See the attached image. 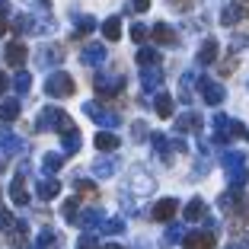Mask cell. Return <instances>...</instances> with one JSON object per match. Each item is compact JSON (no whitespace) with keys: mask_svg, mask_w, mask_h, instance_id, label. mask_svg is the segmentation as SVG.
Masks as SVG:
<instances>
[{"mask_svg":"<svg viewBox=\"0 0 249 249\" xmlns=\"http://www.w3.org/2000/svg\"><path fill=\"white\" fill-rule=\"evenodd\" d=\"M220 163H224V173H227L233 189H243L249 182V166H246V157L240 150H227V154L220 157Z\"/></svg>","mask_w":249,"mask_h":249,"instance_id":"cell-1","label":"cell"},{"mask_svg":"<svg viewBox=\"0 0 249 249\" xmlns=\"http://www.w3.org/2000/svg\"><path fill=\"white\" fill-rule=\"evenodd\" d=\"M71 124H73L71 115H67L64 109H58V106H45V109L38 112V118H36L38 131H67Z\"/></svg>","mask_w":249,"mask_h":249,"instance_id":"cell-2","label":"cell"},{"mask_svg":"<svg viewBox=\"0 0 249 249\" xmlns=\"http://www.w3.org/2000/svg\"><path fill=\"white\" fill-rule=\"evenodd\" d=\"M77 83H73L71 73L54 71L52 77H45V96H54V99H64V96H73Z\"/></svg>","mask_w":249,"mask_h":249,"instance_id":"cell-3","label":"cell"},{"mask_svg":"<svg viewBox=\"0 0 249 249\" xmlns=\"http://www.w3.org/2000/svg\"><path fill=\"white\" fill-rule=\"evenodd\" d=\"M83 112H87V115L103 128V131H112V128L122 122V115H118L115 109H106V106H99V103H87V106H83Z\"/></svg>","mask_w":249,"mask_h":249,"instance_id":"cell-4","label":"cell"},{"mask_svg":"<svg viewBox=\"0 0 249 249\" xmlns=\"http://www.w3.org/2000/svg\"><path fill=\"white\" fill-rule=\"evenodd\" d=\"M93 89L96 96H103V99H112L124 89V77H115V73H96L93 77Z\"/></svg>","mask_w":249,"mask_h":249,"instance_id":"cell-5","label":"cell"},{"mask_svg":"<svg viewBox=\"0 0 249 249\" xmlns=\"http://www.w3.org/2000/svg\"><path fill=\"white\" fill-rule=\"evenodd\" d=\"M249 16V3L246 0H230L227 7L220 10V22L224 26H236V22H243Z\"/></svg>","mask_w":249,"mask_h":249,"instance_id":"cell-6","label":"cell"},{"mask_svg":"<svg viewBox=\"0 0 249 249\" xmlns=\"http://www.w3.org/2000/svg\"><path fill=\"white\" fill-rule=\"evenodd\" d=\"M214 233L211 230H192L182 236V249H214Z\"/></svg>","mask_w":249,"mask_h":249,"instance_id":"cell-7","label":"cell"},{"mask_svg":"<svg viewBox=\"0 0 249 249\" xmlns=\"http://www.w3.org/2000/svg\"><path fill=\"white\" fill-rule=\"evenodd\" d=\"M198 87H201V99L208 106H220L224 103V87L217 80H208V77H198Z\"/></svg>","mask_w":249,"mask_h":249,"instance_id":"cell-8","label":"cell"},{"mask_svg":"<svg viewBox=\"0 0 249 249\" xmlns=\"http://www.w3.org/2000/svg\"><path fill=\"white\" fill-rule=\"evenodd\" d=\"M179 214V201L176 198H160L154 205V211H150V217L154 220H160V224H166V220H173Z\"/></svg>","mask_w":249,"mask_h":249,"instance_id":"cell-9","label":"cell"},{"mask_svg":"<svg viewBox=\"0 0 249 249\" xmlns=\"http://www.w3.org/2000/svg\"><path fill=\"white\" fill-rule=\"evenodd\" d=\"M243 201H246V198H243V189H233V185H230V189L217 198V205H220V211H224V214H233Z\"/></svg>","mask_w":249,"mask_h":249,"instance_id":"cell-10","label":"cell"},{"mask_svg":"<svg viewBox=\"0 0 249 249\" xmlns=\"http://www.w3.org/2000/svg\"><path fill=\"white\" fill-rule=\"evenodd\" d=\"M173 131H176V134L201 131V115H195V112H185V115H179L176 122H173Z\"/></svg>","mask_w":249,"mask_h":249,"instance_id":"cell-11","label":"cell"},{"mask_svg":"<svg viewBox=\"0 0 249 249\" xmlns=\"http://www.w3.org/2000/svg\"><path fill=\"white\" fill-rule=\"evenodd\" d=\"M3 58H7L10 67H16V71H19V67L26 64V58H29V52H26V45H22V42H10L7 52H3Z\"/></svg>","mask_w":249,"mask_h":249,"instance_id":"cell-12","label":"cell"},{"mask_svg":"<svg viewBox=\"0 0 249 249\" xmlns=\"http://www.w3.org/2000/svg\"><path fill=\"white\" fill-rule=\"evenodd\" d=\"M150 144H154V150H157V157H160L163 163H173V141L166 138V134H160V131H154L150 134Z\"/></svg>","mask_w":249,"mask_h":249,"instance_id":"cell-13","label":"cell"},{"mask_svg":"<svg viewBox=\"0 0 249 249\" xmlns=\"http://www.w3.org/2000/svg\"><path fill=\"white\" fill-rule=\"evenodd\" d=\"M163 83V71L160 67H144V73H141V87H144V93H157Z\"/></svg>","mask_w":249,"mask_h":249,"instance_id":"cell-14","label":"cell"},{"mask_svg":"<svg viewBox=\"0 0 249 249\" xmlns=\"http://www.w3.org/2000/svg\"><path fill=\"white\" fill-rule=\"evenodd\" d=\"M38 61H42V67H58L64 61V48L61 45H45L38 52Z\"/></svg>","mask_w":249,"mask_h":249,"instance_id":"cell-15","label":"cell"},{"mask_svg":"<svg viewBox=\"0 0 249 249\" xmlns=\"http://www.w3.org/2000/svg\"><path fill=\"white\" fill-rule=\"evenodd\" d=\"M150 38H154L157 45H176V29L166 26V22H157L154 29H150Z\"/></svg>","mask_w":249,"mask_h":249,"instance_id":"cell-16","label":"cell"},{"mask_svg":"<svg viewBox=\"0 0 249 249\" xmlns=\"http://www.w3.org/2000/svg\"><path fill=\"white\" fill-rule=\"evenodd\" d=\"M230 122H233V118L214 115V141H217V144H227V141L233 138V131H230Z\"/></svg>","mask_w":249,"mask_h":249,"instance_id":"cell-17","label":"cell"},{"mask_svg":"<svg viewBox=\"0 0 249 249\" xmlns=\"http://www.w3.org/2000/svg\"><path fill=\"white\" fill-rule=\"evenodd\" d=\"M80 61H83V64H89V67H93V64H103V61H106V48L99 42H89L87 48H83Z\"/></svg>","mask_w":249,"mask_h":249,"instance_id":"cell-18","label":"cell"},{"mask_svg":"<svg viewBox=\"0 0 249 249\" xmlns=\"http://www.w3.org/2000/svg\"><path fill=\"white\" fill-rule=\"evenodd\" d=\"M7 233H10V246L13 249H26L29 246V227H26L22 220H16V227L7 230Z\"/></svg>","mask_w":249,"mask_h":249,"instance_id":"cell-19","label":"cell"},{"mask_svg":"<svg viewBox=\"0 0 249 249\" xmlns=\"http://www.w3.org/2000/svg\"><path fill=\"white\" fill-rule=\"evenodd\" d=\"M36 195L42 198V201H52V198L61 195V182H58V179H52V176L42 179V182H38V189H36Z\"/></svg>","mask_w":249,"mask_h":249,"instance_id":"cell-20","label":"cell"},{"mask_svg":"<svg viewBox=\"0 0 249 249\" xmlns=\"http://www.w3.org/2000/svg\"><path fill=\"white\" fill-rule=\"evenodd\" d=\"M217 52H220L217 38H205V45L198 48V64H214V61H217Z\"/></svg>","mask_w":249,"mask_h":249,"instance_id":"cell-21","label":"cell"},{"mask_svg":"<svg viewBox=\"0 0 249 249\" xmlns=\"http://www.w3.org/2000/svg\"><path fill=\"white\" fill-rule=\"evenodd\" d=\"M10 198H13L19 208L29 205V192H26V179H22V176H16L13 182H10Z\"/></svg>","mask_w":249,"mask_h":249,"instance_id":"cell-22","label":"cell"},{"mask_svg":"<svg viewBox=\"0 0 249 249\" xmlns=\"http://www.w3.org/2000/svg\"><path fill=\"white\" fill-rule=\"evenodd\" d=\"M185 220H205L208 217V205L205 201H201V198H192L189 205H185Z\"/></svg>","mask_w":249,"mask_h":249,"instance_id":"cell-23","label":"cell"},{"mask_svg":"<svg viewBox=\"0 0 249 249\" xmlns=\"http://www.w3.org/2000/svg\"><path fill=\"white\" fill-rule=\"evenodd\" d=\"M61 144H64L67 154H77L80 150V131H77V124H71L67 131H61Z\"/></svg>","mask_w":249,"mask_h":249,"instance_id":"cell-24","label":"cell"},{"mask_svg":"<svg viewBox=\"0 0 249 249\" xmlns=\"http://www.w3.org/2000/svg\"><path fill=\"white\" fill-rule=\"evenodd\" d=\"M0 150H3L7 157H13V154L22 150V141L16 138V134H10V131H0Z\"/></svg>","mask_w":249,"mask_h":249,"instance_id":"cell-25","label":"cell"},{"mask_svg":"<svg viewBox=\"0 0 249 249\" xmlns=\"http://www.w3.org/2000/svg\"><path fill=\"white\" fill-rule=\"evenodd\" d=\"M115 147H118V134H112V131H96V150L112 154Z\"/></svg>","mask_w":249,"mask_h":249,"instance_id":"cell-26","label":"cell"},{"mask_svg":"<svg viewBox=\"0 0 249 249\" xmlns=\"http://www.w3.org/2000/svg\"><path fill=\"white\" fill-rule=\"evenodd\" d=\"M61 246V236L54 233L52 227H45L42 233H38V240H36V249H58Z\"/></svg>","mask_w":249,"mask_h":249,"instance_id":"cell-27","label":"cell"},{"mask_svg":"<svg viewBox=\"0 0 249 249\" xmlns=\"http://www.w3.org/2000/svg\"><path fill=\"white\" fill-rule=\"evenodd\" d=\"M19 112H22L19 99H3V103H0V118H3V122H16Z\"/></svg>","mask_w":249,"mask_h":249,"instance_id":"cell-28","label":"cell"},{"mask_svg":"<svg viewBox=\"0 0 249 249\" xmlns=\"http://www.w3.org/2000/svg\"><path fill=\"white\" fill-rule=\"evenodd\" d=\"M103 36L109 38V42L122 38V16H109V19L103 22Z\"/></svg>","mask_w":249,"mask_h":249,"instance_id":"cell-29","label":"cell"},{"mask_svg":"<svg viewBox=\"0 0 249 249\" xmlns=\"http://www.w3.org/2000/svg\"><path fill=\"white\" fill-rule=\"evenodd\" d=\"M96 230H99V233H109V236H115V233H122V230H124V220H122V217H103Z\"/></svg>","mask_w":249,"mask_h":249,"instance_id":"cell-30","label":"cell"},{"mask_svg":"<svg viewBox=\"0 0 249 249\" xmlns=\"http://www.w3.org/2000/svg\"><path fill=\"white\" fill-rule=\"evenodd\" d=\"M154 106H157V115L160 118H173V96L169 93H157Z\"/></svg>","mask_w":249,"mask_h":249,"instance_id":"cell-31","label":"cell"},{"mask_svg":"<svg viewBox=\"0 0 249 249\" xmlns=\"http://www.w3.org/2000/svg\"><path fill=\"white\" fill-rule=\"evenodd\" d=\"M99 220H103V214L96 211V208H89V211L77 214V224H80V227H87V230H96V227H99Z\"/></svg>","mask_w":249,"mask_h":249,"instance_id":"cell-32","label":"cell"},{"mask_svg":"<svg viewBox=\"0 0 249 249\" xmlns=\"http://www.w3.org/2000/svg\"><path fill=\"white\" fill-rule=\"evenodd\" d=\"M93 173L99 179H109L112 173H115V160H112V157H103V160H96L93 163Z\"/></svg>","mask_w":249,"mask_h":249,"instance_id":"cell-33","label":"cell"},{"mask_svg":"<svg viewBox=\"0 0 249 249\" xmlns=\"http://www.w3.org/2000/svg\"><path fill=\"white\" fill-rule=\"evenodd\" d=\"M61 166H64V157H61V154H45L42 157V169L48 173V176H52V173H58Z\"/></svg>","mask_w":249,"mask_h":249,"instance_id":"cell-34","label":"cell"},{"mask_svg":"<svg viewBox=\"0 0 249 249\" xmlns=\"http://www.w3.org/2000/svg\"><path fill=\"white\" fill-rule=\"evenodd\" d=\"M138 64H141V67H157V64H160V54H157V48H141V52H138Z\"/></svg>","mask_w":249,"mask_h":249,"instance_id":"cell-35","label":"cell"},{"mask_svg":"<svg viewBox=\"0 0 249 249\" xmlns=\"http://www.w3.org/2000/svg\"><path fill=\"white\" fill-rule=\"evenodd\" d=\"M61 214H64L67 224H77V214H80V201H77V198H67L64 208H61Z\"/></svg>","mask_w":249,"mask_h":249,"instance_id":"cell-36","label":"cell"},{"mask_svg":"<svg viewBox=\"0 0 249 249\" xmlns=\"http://www.w3.org/2000/svg\"><path fill=\"white\" fill-rule=\"evenodd\" d=\"M29 87H32V77H29V71H19V73L13 77V89H16L19 96H26V93H29Z\"/></svg>","mask_w":249,"mask_h":249,"instance_id":"cell-37","label":"cell"},{"mask_svg":"<svg viewBox=\"0 0 249 249\" xmlns=\"http://www.w3.org/2000/svg\"><path fill=\"white\" fill-rule=\"evenodd\" d=\"M230 217H233V227H249V201H243Z\"/></svg>","mask_w":249,"mask_h":249,"instance_id":"cell-38","label":"cell"},{"mask_svg":"<svg viewBox=\"0 0 249 249\" xmlns=\"http://www.w3.org/2000/svg\"><path fill=\"white\" fill-rule=\"evenodd\" d=\"M77 192H80V198H99V189L89 179H77Z\"/></svg>","mask_w":249,"mask_h":249,"instance_id":"cell-39","label":"cell"},{"mask_svg":"<svg viewBox=\"0 0 249 249\" xmlns=\"http://www.w3.org/2000/svg\"><path fill=\"white\" fill-rule=\"evenodd\" d=\"M93 29H96V19H93V16H80V19H77V38L87 36V32H93Z\"/></svg>","mask_w":249,"mask_h":249,"instance_id":"cell-40","label":"cell"},{"mask_svg":"<svg viewBox=\"0 0 249 249\" xmlns=\"http://www.w3.org/2000/svg\"><path fill=\"white\" fill-rule=\"evenodd\" d=\"M147 36H150V29H147L144 22H134V26H131V38H134L138 45H144V42H147Z\"/></svg>","mask_w":249,"mask_h":249,"instance_id":"cell-41","label":"cell"},{"mask_svg":"<svg viewBox=\"0 0 249 249\" xmlns=\"http://www.w3.org/2000/svg\"><path fill=\"white\" fill-rule=\"evenodd\" d=\"M13 29H16V36H19V32H32V19H29L26 13H19V16L13 19Z\"/></svg>","mask_w":249,"mask_h":249,"instance_id":"cell-42","label":"cell"},{"mask_svg":"<svg viewBox=\"0 0 249 249\" xmlns=\"http://www.w3.org/2000/svg\"><path fill=\"white\" fill-rule=\"evenodd\" d=\"M192 83H195V77H192V73H185V77H182V93H179V99H182V103H192Z\"/></svg>","mask_w":249,"mask_h":249,"instance_id":"cell-43","label":"cell"},{"mask_svg":"<svg viewBox=\"0 0 249 249\" xmlns=\"http://www.w3.org/2000/svg\"><path fill=\"white\" fill-rule=\"evenodd\" d=\"M236 64H240V61H236V58H233V54H230V58H227V61H220V64H217V71H220V77H230V73H233V71H236Z\"/></svg>","mask_w":249,"mask_h":249,"instance_id":"cell-44","label":"cell"},{"mask_svg":"<svg viewBox=\"0 0 249 249\" xmlns=\"http://www.w3.org/2000/svg\"><path fill=\"white\" fill-rule=\"evenodd\" d=\"M224 249H249V233H236Z\"/></svg>","mask_w":249,"mask_h":249,"instance_id":"cell-45","label":"cell"},{"mask_svg":"<svg viewBox=\"0 0 249 249\" xmlns=\"http://www.w3.org/2000/svg\"><path fill=\"white\" fill-rule=\"evenodd\" d=\"M13 227H16V217L7 208H0V230H13Z\"/></svg>","mask_w":249,"mask_h":249,"instance_id":"cell-46","label":"cell"},{"mask_svg":"<svg viewBox=\"0 0 249 249\" xmlns=\"http://www.w3.org/2000/svg\"><path fill=\"white\" fill-rule=\"evenodd\" d=\"M77 249H103V246L96 243V236H93V233H83L80 240H77Z\"/></svg>","mask_w":249,"mask_h":249,"instance_id":"cell-47","label":"cell"},{"mask_svg":"<svg viewBox=\"0 0 249 249\" xmlns=\"http://www.w3.org/2000/svg\"><path fill=\"white\" fill-rule=\"evenodd\" d=\"M182 236H185V230L179 227V224H173V227L166 230V236H163V240H166V243H179V240H182Z\"/></svg>","mask_w":249,"mask_h":249,"instance_id":"cell-48","label":"cell"},{"mask_svg":"<svg viewBox=\"0 0 249 249\" xmlns=\"http://www.w3.org/2000/svg\"><path fill=\"white\" fill-rule=\"evenodd\" d=\"M192 3H195V0H169V7H173V10H179V13H189V10H192Z\"/></svg>","mask_w":249,"mask_h":249,"instance_id":"cell-49","label":"cell"},{"mask_svg":"<svg viewBox=\"0 0 249 249\" xmlns=\"http://www.w3.org/2000/svg\"><path fill=\"white\" fill-rule=\"evenodd\" d=\"M144 134H147V124H144V122H134V124H131V138H134V141H144Z\"/></svg>","mask_w":249,"mask_h":249,"instance_id":"cell-50","label":"cell"},{"mask_svg":"<svg viewBox=\"0 0 249 249\" xmlns=\"http://www.w3.org/2000/svg\"><path fill=\"white\" fill-rule=\"evenodd\" d=\"M147 7H150V0H131V7H128V10H131V13H144Z\"/></svg>","mask_w":249,"mask_h":249,"instance_id":"cell-51","label":"cell"},{"mask_svg":"<svg viewBox=\"0 0 249 249\" xmlns=\"http://www.w3.org/2000/svg\"><path fill=\"white\" fill-rule=\"evenodd\" d=\"M243 45H246V36H236V38H233V45H230V48H233V52H240Z\"/></svg>","mask_w":249,"mask_h":249,"instance_id":"cell-52","label":"cell"},{"mask_svg":"<svg viewBox=\"0 0 249 249\" xmlns=\"http://www.w3.org/2000/svg\"><path fill=\"white\" fill-rule=\"evenodd\" d=\"M3 89H7V77L0 73V96H3Z\"/></svg>","mask_w":249,"mask_h":249,"instance_id":"cell-53","label":"cell"},{"mask_svg":"<svg viewBox=\"0 0 249 249\" xmlns=\"http://www.w3.org/2000/svg\"><path fill=\"white\" fill-rule=\"evenodd\" d=\"M7 32V19H3V13H0V36Z\"/></svg>","mask_w":249,"mask_h":249,"instance_id":"cell-54","label":"cell"},{"mask_svg":"<svg viewBox=\"0 0 249 249\" xmlns=\"http://www.w3.org/2000/svg\"><path fill=\"white\" fill-rule=\"evenodd\" d=\"M103 249H124L122 243H109V246H103Z\"/></svg>","mask_w":249,"mask_h":249,"instance_id":"cell-55","label":"cell"},{"mask_svg":"<svg viewBox=\"0 0 249 249\" xmlns=\"http://www.w3.org/2000/svg\"><path fill=\"white\" fill-rule=\"evenodd\" d=\"M0 13H7V0H0Z\"/></svg>","mask_w":249,"mask_h":249,"instance_id":"cell-56","label":"cell"},{"mask_svg":"<svg viewBox=\"0 0 249 249\" xmlns=\"http://www.w3.org/2000/svg\"><path fill=\"white\" fill-rule=\"evenodd\" d=\"M0 173H3V160H0Z\"/></svg>","mask_w":249,"mask_h":249,"instance_id":"cell-57","label":"cell"}]
</instances>
